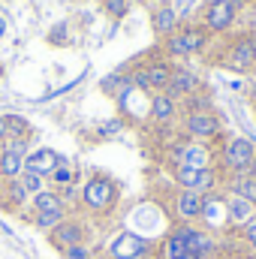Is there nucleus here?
<instances>
[{
  "mask_svg": "<svg viewBox=\"0 0 256 259\" xmlns=\"http://www.w3.org/2000/svg\"><path fill=\"white\" fill-rule=\"evenodd\" d=\"M81 205L91 214H109L118 205V184L109 175H94L81 187Z\"/></svg>",
  "mask_w": 256,
  "mask_h": 259,
  "instance_id": "nucleus-1",
  "label": "nucleus"
},
{
  "mask_svg": "<svg viewBox=\"0 0 256 259\" xmlns=\"http://www.w3.org/2000/svg\"><path fill=\"white\" fill-rule=\"evenodd\" d=\"M187 247L190 259H211L217 250H220V241L217 235H211L208 229H202L199 223H172L169 226Z\"/></svg>",
  "mask_w": 256,
  "mask_h": 259,
  "instance_id": "nucleus-2",
  "label": "nucleus"
},
{
  "mask_svg": "<svg viewBox=\"0 0 256 259\" xmlns=\"http://www.w3.org/2000/svg\"><path fill=\"white\" fill-rule=\"evenodd\" d=\"M253 160H256V145L250 139H241V136L229 139V142L223 145V151H220V166H223V172H226L229 178L250 172Z\"/></svg>",
  "mask_w": 256,
  "mask_h": 259,
  "instance_id": "nucleus-3",
  "label": "nucleus"
},
{
  "mask_svg": "<svg viewBox=\"0 0 256 259\" xmlns=\"http://www.w3.org/2000/svg\"><path fill=\"white\" fill-rule=\"evenodd\" d=\"M172 181L181 187V190H199V193H214L220 187V175L214 166H175L172 169Z\"/></svg>",
  "mask_w": 256,
  "mask_h": 259,
  "instance_id": "nucleus-4",
  "label": "nucleus"
},
{
  "mask_svg": "<svg viewBox=\"0 0 256 259\" xmlns=\"http://www.w3.org/2000/svg\"><path fill=\"white\" fill-rule=\"evenodd\" d=\"M199 226L208 229L211 235H220L229 229V214H226V193L214 190V193H205L202 199V214H199Z\"/></svg>",
  "mask_w": 256,
  "mask_h": 259,
  "instance_id": "nucleus-5",
  "label": "nucleus"
},
{
  "mask_svg": "<svg viewBox=\"0 0 256 259\" xmlns=\"http://www.w3.org/2000/svg\"><path fill=\"white\" fill-rule=\"evenodd\" d=\"M154 253H157V244L133 232H121L109 241V259H148Z\"/></svg>",
  "mask_w": 256,
  "mask_h": 259,
  "instance_id": "nucleus-6",
  "label": "nucleus"
},
{
  "mask_svg": "<svg viewBox=\"0 0 256 259\" xmlns=\"http://www.w3.org/2000/svg\"><path fill=\"white\" fill-rule=\"evenodd\" d=\"M241 0H208L205 12H202V27L208 33H223L235 24Z\"/></svg>",
  "mask_w": 256,
  "mask_h": 259,
  "instance_id": "nucleus-7",
  "label": "nucleus"
},
{
  "mask_svg": "<svg viewBox=\"0 0 256 259\" xmlns=\"http://www.w3.org/2000/svg\"><path fill=\"white\" fill-rule=\"evenodd\" d=\"M223 66H229L232 72H253L256 69V36H238L226 58H223Z\"/></svg>",
  "mask_w": 256,
  "mask_h": 259,
  "instance_id": "nucleus-8",
  "label": "nucleus"
},
{
  "mask_svg": "<svg viewBox=\"0 0 256 259\" xmlns=\"http://www.w3.org/2000/svg\"><path fill=\"white\" fill-rule=\"evenodd\" d=\"M169 160L175 166H199V169H205V166H211V151L205 145L193 142V139H181V142H175L169 148Z\"/></svg>",
  "mask_w": 256,
  "mask_h": 259,
  "instance_id": "nucleus-9",
  "label": "nucleus"
},
{
  "mask_svg": "<svg viewBox=\"0 0 256 259\" xmlns=\"http://www.w3.org/2000/svg\"><path fill=\"white\" fill-rule=\"evenodd\" d=\"M202 199L205 193L199 190H175L172 196V214H175V223H199V214H202Z\"/></svg>",
  "mask_w": 256,
  "mask_h": 259,
  "instance_id": "nucleus-10",
  "label": "nucleus"
},
{
  "mask_svg": "<svg viewBox=\"0 0 256 259\" xmlns=\"http://www.w3.org/2000/svg\"><path fill=\"white\" fill-rule=\"evenodd\" d=\"M49 241H52V247H55L58 253H64V250L75 247V244H88V229H84V223L66 217L61 226H55V229L49 232Z\"/></svg>",
  "mask_w": 256,
  "mask_h": 259,
  "instance_id": "nucleus-11",
  "label": "nucleus"
},
{
  "mask_svg": "<svg viewBox=\"0 0 256 259\" xmlns=\"http://www.w3.org/2000/svg\"><path fill=\"white\" fill-rule=\"evenodd\" d=\"M184 133L187 139H214L220 136V118L211 112H190L184 118Z\"/></svg>",
  "mask_w": 256,
  "mask_h": 259,
  "instance_id": "nucleus-12",
  "label": "nucleus"
},
{
  "mask_svg": "<svg viewBox=\"0 0 256 259\" xmlns=\"http://www.w3.org/2000/svg\"><path fill=\"white\" fill-rule=\"evenodd\" d=\"M196 88H199V75H196L193 69H181V66H175V69H172V81H169V88H166L163 94L172 97V100L178 103V100L193 97Z\"/></svg>",
  "mask_w": 256,
  "mask_h": 259,
  "instance_id": "nucleus-13",
  "label": "nucleus"
},
{
  "mask_svg": "<svg viewBox=\"0 0 256 259\" xmlns=\"http://www.w3.org/2000/svg\"><path fill=\"white\" fill-rule=\"evenodd\" d=\"M61 163H64V157H61L58 151H52V148H39V151H33V154L24 157V172H36V175L49 178Z\"/></svg>",
  "mask_w": 256,
  "mask_h": 259,
  "instance_id": "nucleus-14",
  "label": "nucleus"
},
{
  "mask_svg": "<svg viewBox=\"0 0 256 259\" xmlns=\"http://www.w3.org/2000/svg\"><path fill=\"white\" fill-rule=\"evenodd\" d=\"M226 214H229V229H241V226H247L256 217V208L247 199H241V196L226 193Z\"/></svg>",
  "mask_w": 256,
  "mask_h": 259,
  "instance_id": "nucleus-15",
  "label": "nucleus"
},
{
  "mask_svg": "<svg viewBox=\"0 0 256 259\" xmlns=\"http://www.w3.org/2000/svg\"><path fill=\"white\" fill-rule=\"evenodd\" d=\"M30 211L33 214H69V208L64 205L61 193L52 187V190H39L36 196H30Z\"/></svg>",
  "mask_w": 256,
  "mask_h": 259,
  "instance_id": "nucleus-16",
  "label": "nucleus"
},
{
  "mask_svg": "<svg viewBox=\"0 0 256 259\" xmlns=\"http://www.w3.org/2000/svg\"><path fill=\"white\" fill-rule=\"evenodd\" d=\"M151 27H154V33L157 36H169V33H175L178 30V12L172 9V6H157L154 9V15H151Z\"/></svg>",
  "mask_w": 256,
  "mask_h": 259,
  "instance_id": "nucleus-17",
  "label": "nucleus"
},
{
  "mask_svg": "<svg viewBox=\"0 0 256 259\" xmlns=\"http://www.w3.org/2000/svg\"><path fill=\"white\" fill-rule=\"evenodd\" d=\"M172 69H175V66L166 64V61H154V64H148V66H145L148 88H151V91H157V94H163V91L169 88V81H172Z\"/></svg>",
  "mask_w": 256,
  "mask_h": 259,
  "instance_id": "nucleus-18",
  "label": "nucleus"
},
{
  "mask_svg": "<svg viewBox=\"0 0 256 259\" xmlns=\"http://www.w3.org/2000/svg\"><path fill=\"white\" fill-rule=\"evenodd\" d=\"M175 115H178V103H175L172 97L157 94V97L151 100V121H154V124H169Z\"/></svg>",
  "mask_w": 256,
  "mask_h": 259,
  "instance_id": "nucleus-19",
  "label": "nucleus"
},
{
  "mask_svg": "<svg viewBox=\"0 0 256 259\" xmlns=\"http://www.w3.org/2000/svg\"><path fill=\"white\" fill-rule=\"evenodd\" d=\"M226 187H229V196H241V199H247L250 205L256 208V178L253 175H232L229 181H226Z\"/></svg>",
  "mask_w": 256,
  "mask_h": 259,
  "instance_id": "nucleus-20",
  "label": "nucleus"
},
{
  "mask_svg": "<svg viewBox=\"0 0 256 259\" xmlns=\"http://www.w3.org/2000/svg\"><path fill=\"white\" fill-rule=\"evenodd\" d=\"M157 256H160V259H190V253H187L184 241L169 229V232L163 235V241L157 244Z\"/></svg>",
  "mask_w": 256,
  "mask_h": 259,
  "instance_id": "nucleus-21",
  "label": "nucleus"
},
{
  "mask_svg": "<svg viewBox=\"0 0 256 259\" xmlns=\"http://www.w3.org/2000/svg\"><path fill=\"white\" fill-rule=\"evenodd\" d=\"M27 202H30V193L21 187V181H6L3 184V205L9 211H21Z\"/></svg>",
  "mask_w": 256,
  "mask_h": 259,
  "instance_id": "nucleus-22",
  "label": "nucleus"
},
{
  "mask_svg": "<svg viewBox=\"0 0 256 259\" xmlns=\"http://www.w3.org/2000/svg\"><path fill=\"white\" fill-rule=\"evenodd\" d=\"M21 172H24V157L3 151V154H0V181H3V184H6V181H18Z\"/></svg>",
  "mask_w": 256,
  "mask_h": 259,
  "instance_id": "nucleus-23",
  "label": "nucleus"
},
{
  "mask_svg": "<svg viewBox=\"0 0 256 259\" xmlns=\"http://www.w3.org/2000/svg\"><path fill=\"white\" fill-rule=\"evenodd\" d=\"M181 36H184L187 55H199V52H205V46H208V30H205L202 24H190V27H184Z\"/></svg>",
  "mask_w": 256,
  "mask_h": 259,
  "instance_id": "nucleus-24",
  "label": "nucleus"
},
{
  "mask_svg": "<svg viewBox=\"0 0 256 259\" xmlns=\"http://www.w3.org/2000/svg\"><path fill=\"white\" fill-rule=\"evenodd\" d=\"M49 181L55 184V190H61V187H69V184H75V169H69V163H61L52 175H49Z\"/></svg>",
  "mask_w": 256,
  "mask_h": 259,
  "instance_id": "nucleus-25",
  "label": "nucleus"
},
{
  "mask_svg": "<svg viewBox=\"0 0 256 259\" xmlns=\"http://www.w3.org/2000/svg\"><path fill=\"white\" fill-rule=\"evenodd\" d=\"M64 220H66V214H33V217H30V223H33L39 232H52V229L61 226Z\"/></svg>",
  "mask_w": 256,
  "mask_h": 259,
  "instance_id": "nucleus-26",
  "label": "nucleus"
},
{
  "mask_svg": "<svg viewBox=\"0 0 256 259\" xmlns=\"http://www.w3.org/2000/svg\"><path fill=\"white\" fill-rule=\"evenodd\" d=\"M166 55H172V58H190V55H187V46H184L181 30H175V33H169V36H166Z\"/></svg>",
  "mask_w": 256,
  "mask_h": 259,
  "instance_id": "nucleus-27",
  "label": "nucleus"
},
{
  "mask_svg": "<svg viewBox=\"0 0 256 259\" xmlns=\"http://www.w3.org/2000/svg\"><path fill=\"white\" fill-rule=\"evenodd\" d=\"M18 181H21V187H24L30 196H36L39 190H46V178H42V175H36V172H21V178H18Z\"/></svg>",
  "mask_w": 256,
  "mask_h": 259,
  "instance_id": "nucleus-28",
  "label": "nucleus"
},
{
  "mask_svg": "<svg viewBox=\"0 0 256 259\" xmlns=\"http://www.w3.org/2000/svg\"><path fill=\"white\" fill-rule=\"evenodd\" d=\"M27 145H30V136H9L3 142V151L18 154V157H27Z\"/></svg>",
  "mask_w": 256,
  "mask_h": 259,
  "instance_id": "nucleus-29",
  "label": "nucleus"
},
{
  "mask_svg": "<svg viewBox=\"0 0 256 259\" xmlns=\"http://www.w3.org/2000/svg\"><path fill=\"white\" fill-rule=\"evenodd\" d=\"M124 118H112V121H106V124H100L97 127V136H103V139H112V136H121L124 133Z\"/></svg>",
  "mask_w": 256,
  "mask_h": 259,
  "instance_id": "nucleus-30",
  "label": "nucleus"
},
{
  "mask_svg": "<svg viewBox=\"0 0 256 259\" xmlns=\"http://www.w3.org/2000/svg\"><path fill=\"white\" fill-rule=\"evenodd\" d=\"M6 127H9V136H30V124L21 115H6Z\"/></svg>",
  "mask_w": 256,
  "mask_h": 259,
  "instance_id": "nucleus-31",
  "label": "nucleus"
},
{
  "mask_svg": "<svg viewBox=\"0 0 256 259\" xmlns=\"http://www.w3.org/2000/svg\"><path fill=\"white\" fill-rule=\"evenodd\" d=\"M103 9L112 15V18H124L130 9V0H103Z\"/></svg>",
  "mask_w": 256,
  "mask_h": 259,
  "instance_id": "nucleus-32",
  "label": "nucleus"
},
{
  "mask_svg": "<svg viewBox=\"0 0 256 259\" xmlns=\"http://www.w3.org/2000/svg\"><path fill=\"white\" fill-rule=\"evenodd\" d=\"M241 241H244V247L256 253V217L247 223V226H241Z\"/></svg>",
  "mask_w": 256,
  "mask_h": 259,
  "instance_id": "nucleus-33",
  "label": "nucleus"
},
{
  "mask_svg": "<svg viewBox=\"0 0 256 259\" xmlns=\"http://www.w3.org/2000/svg\"><path fill=\"white\" fill-rule=\"evenodd\" d=\"M64 259H94V250L88 247V244H75V247H69L61 253Z\"/></svg>",
  "mask_w": 256,
  "mask_h": 259,
  "instance_id": "nucleus-34",
  "label": "nucleus"
},
{
  "mask_svg": "<svg viewBox=\"0 0 256 259\" xmlns=\"http://www.w3.org/2000/svg\"><path fill=\"white\" fill-rule=\"evenodd\" d=\"M49 42H52V46H66V42H69V36H66V24H55V30L49 33Z\"/></svg>",
  "mask_w": 256,
  "mask_h": 259,
  "instance_id": "nucleus-35",
  "label": "nucleus"
},
{
  "mask_svg": "<svg viewBox=\"0 0 256 259\" xmlns=\"http://www.w3.org/2000/svg\"><path fill=\"white\" fill-rule=\"evenodd\" d=\"M9 139V127H6V115H0V142Z\"/></svg>",
  "mask_w": 256,
  "mask_h": 259,
  "instance_id": "nucleus-36",
  "label": "nucleus"
},
{
  "mask_svg": "<svg viewBox=\"0 0 256 259\" xmlns=\"http://www.w3.org/2000/svg\"><path fill=\"white\" fill-rule=\"evenodd\" d=\"M6 33V18H0V36Z\"/></svg>",
  "mask_w": 256,
  "mask_h": 259,
  "instance_id": "nucleus-37",
  "label": "nucleus"
},
{
  "mask_svg": "<svg viewBox=\"0 0 256 259\" xmlns=\"http://www.w3.org/2000/svg\"><path fill=\"white\" fill-rule=\"evenodd\" d=\"M157 6H172V0H154Z\"/></svg>",
  "mask_w": 256,
  "mask_h": 259,
  "instance_id": "nucleus-38",
  "label": "nucleus"
},
{
  "mask_svg": "<svg viewBox=\"0 0 256 259\" xmlns=\"http://www.w3.org/2000/svg\"><path fill=\"white\" fill-rule=\"evenodd\" d=\"M250 100H253V103H256V81H253V84H250Z\"/></svg>",
  "mask_w": 256,
  "mask_h": 259,
  "instance_id": "nucleus-39",
  "label": "nucleus"
},
{
  "mask_svg": "<svg viewBox=\"0 0 256 259\" xmlns=\"http://www.w3.org/2000/svg\"><path fill=\"white\" fill-rule=\"evenodd\" d=\"M247 175H253V178H256V160H253V166H250V172H247Z\"/></svg>",
  "mask_w": 256,
  "mask_h": 259,
  "instance_id": "nucleus-40",
  "label": "nucleus"
},
{
  "mask_svg": "<svg viewBox=\"0 0 256 259\" xmlns=\"http://www.w3.org/2000/svg\"><path fill=\"white\" fill-rule=\"evenodd\" d=\"M148 259H160V256H157V253H154V256H148Z\"/></svg>",
  "mask_w": 256,
  "mask_h": 259,
  "instance_id": "nucleus-41",
  "label": "nucleus"
},
{
  "mask_svg": "<svg viewBox=\"0 0 256 259\" xmlns=\"http://www.w3.org/2000/svg\"><path fill=\"white\" fill-rule=\"evenodd\" d=\"M247 259H256V253H250V256H247Z\"/></svg>",
  "mask_w": 256,
  "mask_h": 259,
  "instance_id": "nucleus-42",
  "label": "nucleus"
},
{
  "mask_svg": "<svg viewBox=\"0 0 256 259\" xmlns=\"http://www.w3.org/2000/svg\"><path fill=\"white\" fill-rule=\"evenodd\" d=\"M0 154H3V142H0Z\"/></svg>",
  "mask_w": 256,
  "mask_h": 259,
  "instance_id": "nucleus-43",
  "label": "nucleus"
}]
</instances>
